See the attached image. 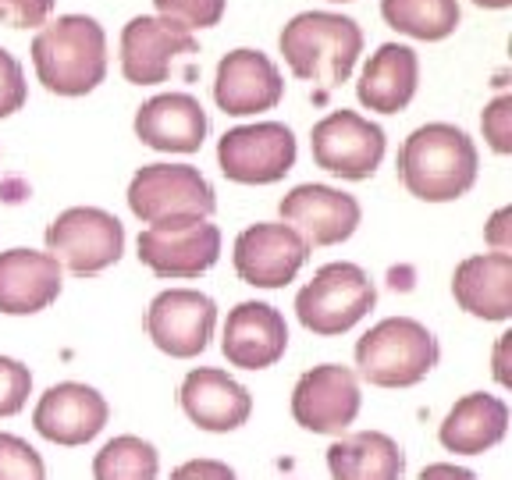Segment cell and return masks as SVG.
Instances as JSON below:
<instances>
[{
  "mask_svg": "<svg viewBox=\"0 0 512 480\" xmlns=\"http://www.w3.org/2000/svg\"><path fill=\"white\" fill-rule=\"evenodd\" d=\"M477 146L463 128L431 121L409 132L399 150V175L409 196L424 203H452L477 182Z\"/></svg>",
  "mask_w": 512,
  "mask_h": 480,
  "instance_id": "cell-1",
  "label": "cell"
},
{
  "mask_svg": "<svg viewBox=\"0 0 512 480\" xmlns=\"http://www.w3.org/2000/svg\"><path fill=\"white\" fill-rule=\"evenodd\" d=\"M32 64L50 93L86 96L107 75V36L96 18L64 15L36 32Z\"/></svg>",
  "mask_w": 512,
  "mask_h": 480,
  "instance_id": "cell-2",
  "label": "cell"
},
{
  "mask_svg": "<svg viewBox=\"0 0 512 480\" xmlns=\"http://www.w3.org/2000/svg\"><path fill=\"white\" fill-rule=\"evenodd\" d=\"M363 50L360 25L331 11H303L281 29V54L292 75L320 86H342Z\"/></svg>",
  "mask_w": 512,
  "mask_h": 480,
  "instance_id": "cell-3",
  "label": "cell"
},
{
  "mask_svg": "<svg viewBox=\"0 0 512 480\" xmlns=\"http://www.w3.org/2000/svg\"><path fill=\"white\" fill-rule=\"evenodd\" d=\"M441 360L438 338L413 317H388L356 342V377L374 388H413Z\"/></svg>",
  "mask_w": 512,
  "mask_h": 480,
  "instance_id": "cell-4",
  "label": "cell"
},
{
  "mask_svg": "<svg viewBox=\"0 0 512 480\" xmlns=\"http://www.w3.org/2000/svg\"><path fill=\"white\" fill-rule=\"evenodd\" d=\"M377 288L370 274L356 264H324L296 296L299 324L320 338L345 335L374 310Z\"/></svg>",
  "mask_w": 512,
  "mask_h": 480,
  "instance_id": "cell-5",
  "label": "cell"
},
{
  "mask_svg": "<svg viewBox=\"0 0 512 480\" xmlns=\"http://www.w3.org/2000/svg\"><path fill=\"white\" fill-rule=\"evenodd\" d=\"M128 207L146 224L207 221L214 214V185L192 164H146L128 182Z\"/></svg>",
  "mask_w": 512,
  "mask_h": 480,
  "instance_id": "cell-6",
  "label": "cell"
},
{
  "mask_svg": "<svg viewBox=\"0 0 512 480\" xmlns=\"http://www.w3.org/2000/svg\"><path fill=\"white\" fill-rule=\"evenodd\" d=\"M47 253L79 278L100 274L125 253V224L100 207H68L50 221Z\"/></svg>",
  "mask_w": 512,
  "mask_h": 480,
  "instance_id": "cell-7",
  "label": "cell"
},
{
  "mask_svg": "<svg viewBox=\"0 0 512 480\" xmlns=\"http://www.w3.org/2000/svg\"><path fill=\"white\" fill-rule=\"evenodd\" d=\"M217 164L228 182L274 185L296 164V136L281 121L228 128L217 143Z\"/></svg>",
  "mask_w": 512,
  "mask_h": 480,
  "instance_id": "cell-8",
  "label": "cell"
},
{
  "mask_svg": "<svg viewBox=\"0 0 512 480\" xmlns=\"http://www.w3.org/2000/svg\"><path fill=\"white\" fill-rule=\"evenodd\" d=\"M310 150L317 168L349 182L370 178L384 160V132L356 111H331L310 132Z\"/></svg>",
  "mask_w": 512,
  "mask_h": 480,
  "instance_id": "cell-9",
  "label": "cell"
},
{
  "mask_svg": "<svg viewBox=\"0 0 512 480\" xmlns=\"http://www.w3.org/2000/svg\"><path fill=\"white\" fill-rule=\"evenodd\" d=\"M363 395L356 370L338 363H320L306 370L292 388V416L303 431L345 434L360 416Z\"/></svg>",
  "mask_w": 512,
  "mask_h": 480,
  "instance_id": "cell-10",
  "label": "cell"
},
{
  "mask_svg": "<svg viewBox=\"0 0 512 480\" xmlns=\"http://www.w3.org/2000/svg\"><path fill=\"white\" fill-rule=\"evenodd\" d=\"M221 256V232L210 221L150 224L139 235V260L157 278H200Z\"/></svg>",
  "mask_w": 512,
  "mask_h": 480,
  "instance_id": "cell-11",
  "label": "cell"
},
{
  "mask_svg": "<svg viewBox=\"0 0 512 480\" xmlns=\"http://www.w3.org/2000/svg\"><path fill=\"white\" fill-rule=\"evenodd\" d=\"M217 328V306L196 288H168L146 310V331L160 352L175 360H192L207 352Z\"/></svg>",
  "mask_w": 512,
  "mask_h": 480,
  "instance_id": "cell-12",
  "label": "cell"
},
{
  "mask_svg": "<svg viewBox=\"0 0 512 480\" xmlns=\"http://www.w3.org/2000/svg\"><path fill=\"white\" fill-rule=\"evenodd\" d=\"M310 246L299 239L285 221H260L249 224L246 232L235 239V271L253 288H281L296 281L303 271Z\"/></svg>",
  "mask_w": 512,
  "mask_h": 480,
  "instance_id": "cell-13",
  "label": "cell"
},
{
  "mask_svg": "<svg viewBox=\"0 0 512 480\" xmlns=\"http://www.w3.org/2000/svg\"><path fill=\"white\" fill-rule=\"evenodd\" d=\"M111 420V406L96 388L82 381H61L40 395L32 409V427L36 434L54 445L79 448L89 445Z\"/></svg>",
  "mask_w": 512,
  "mask_h": 480,
  "instance_id": "cell-14",
  "label": "cell"
},
{
  "mask_svg": "<svg viewBox=\"0 0 512 480\" xmlns=\"http://www.w3.org/2000/svg\"><path fill=\"white\" fill-rule=\"evenodd\" d=\"M360 203L349 192L331 185H296L281 200V221L306 242V246H338L360 228Z\"/></svg>",
  "mask_w": 512,
  "mask_h": 480,
  "instance_id": "cell-15",
  "label": "cell"
},
{
  "mask_svg": "<svg viewBox=\"0 0 512 480\" xmlns=\"http://www.w3.org/2000/svg\"><path fill=\"white\" fill-rule=\"evenodd\" d=\"M178 54H196V36L168 18L139 15L121 32V72L132 86L164 82Z\"/></svg>",
  "mask_w": 512,
  "mask_h": 480,
  "instance_id": "cell-16",
  "label": "cell"
},
{
  "mask_svg": "<svg viewBox=\"0 0 512 480\" xmlns=\"http://www.w3.org/2000/svg\"><path fill=\"white\" fill-rule=\"evenodd\" d=\"M281 96H285V79L267 54L242 47L221 57L214 79V100L224 114L246 118V114L271 111V107H278Z\"/></svg>",
  "mask_w": 512,
  "mask_h": 480,
  "instance_id": "cell-17",
  "label": "cell"
},
{
  "mask_svg": "<svg viewBox=\"0 0 512 480\" xmlns=\"http://www.w3.org/2000/svg\"><path fill=\"white\" fill-rule=\"evenodd\" d=\"M178 406L200 431L228 434L249 424L253 416V395L217 367H196L185 374L178 388Z\"/></svg>",
  "mask_w": 512,
  "mask_h": 480,
  "instance_id": "cell-18",
  "label": "cell"
},
{
  "mask_svg": "<svg viewBox=\"0 0 512 480\" xmlns=\"http://www.w3.org/2000/svg\"><path fill=\"white\" fill-rule=\"evenodd\" d=\"M288 324L271 303H239L224 320L221 352L239 370H267L285 356Z\"/></svg>",
  "mask_w": 512,
  "mask_h": 480,
  "instance_id": "cell-19",
  "label": "cell"
},
{
  "mask_svg": "<svg viewBox=\"0 0 512 480\" xmlns=\"http://www.w3.org/2000/svg\"><path fill=\"white\" fill-rule=\"evenodd\" d=\"M207 132V111L189 93H160L136 111L139 143L160 153H196Z\"/></svg>",
  "mask_w": 512,
  "mask_h": 480,
  "instance_id": "cell-20",
  "label": "cell"
},
{
  "mask_svg": "<svg viewBox=\"0 0 512 480\" xmlns=\"http://www.w3.org/2000/svg\"><path fill=\"white\" fill-rule=\"evenodd\" d=\"M61 264L36 249H8L0 253V313L29 317L61 296Z\"/></svg>",
  "mask_w": 512,
  "mask_h": 480,
  "instance_id": "cell-21",
  "label": "cell"
},
{
  "mask_svg": "<svg viewBox=\"0 0 512 480\" xmlns=\"http://www.w3.org/2000/svg\"><path fill=\"white\" fill-rule=\"evenodd\" d=\"M509 434V406L488 392H470L448 409L438 427V441L456 456H484Z\"/></svg>",
  "mask_w": 512,
  "mask_h": 480,
  "instance_id": "cell-22",
  "label": "cell"
},
{
  "mask_svg": "<svg viewBox=\"0 0 512 480\" xmlns=\"http://www.w3.org/2000/svg\"><path fill=\"white\" fill-rule=\"evenodd\" d=\"M452 296L459 310L480 320H509L512 317V256L509 253H480L470 256L452 274Z\"/></svg>",
  "mask_w": 512,
  "mask_h": 480,
  "instance_id": "cell-23",
  "label": "cell"
},
{
  "mask_svg": "<svg viewBox=\"0 0 512 480\" xmlns=\"http://www.w3.org/2000/svg\"><path fill=\"white\" fill-rule=\"evenodd\" d=\"M416 82H420V61L416 50L402 47V43H384L374 57L367 61L360 75V104L377 114H399L409 107L416 96Z\"/></svg>",
  "mask_w": 512,
  "mask_h": 480,
  "instance_id": "cell-24",
  "label": "cell"
},
{
  "mask_svg": "<svg viewBox=\"0 0 512 480\" xmlns=\"http://www.w3.org/2000/svg\"><path fill=\"white\" fill-rule=\"evenodd\" d=\"M331 480H402L406 452L384 431H356L328 448Z\"/></svg>",
  "mask_w": 512,
  "mask_h": 480,
  "instance_id": "cell-25",
  "label": "cell"
},
{
  "mask_svg": "<svg viewBox=\"0 0 512 480\" xmlns=\"http://www.w3.org/2000/svg\"><path fill=\"white\" fill-rule=\"evenodd\" d=\"M384 22L413 40H445L459 25L456 0H381Z\"/></svg>",
  "mask_w": 512,
  "mask_h": 480,
  "instance_id": "cell-26",
  "label": "cell"
},
{
  "mask_svg": "<svg viewBox=\"0 0 512 480\" xmlns=\"http://www.w3.org/2000/svg\"><path fill=\"white\" fill-rule=\"evenodd\" d=\"M160 456L150 441L136 434L111 438L93 459V480H157Z\"/></svg>",
  "mask_w": 512,
  "mask_h": 480,
  "instance_id": "cell-27",
  "label": "cell"
},
{
  "mask_svg": "<svg viewBox=\"0 0 512 480\" xmlns=\"http://www.w3.org/2000/svg\"><path fill=\"white\" fill-rule=\"evenodd\" d=\"M0 480H47V463L25 438L0 431Z\"/></svg>",
  "mask_w": 512,
  "mask_h": 480,
  "instance_id": "cell-28",
  "label": "cell"
},
{
  "mask_svg": "<svg viewBox=\"0 0 512 480\" xmlns=\"http://www.w3.org/2000/svg\"><path fill=\"white\" fill-rule=\"evenodd\" d=\"M160 11V18L182 25V29H210L221 22L224 4L228 0H153Z\"/></svg>",
  "mask_w": 512,
  "mask_h": 480,
  "instance_id": "cell-29",
  "label": "cell"
},
{
  "mask_svg": "<svg viewBox=\"0 0 512 480\" xmlns=\"http://www.w3.org/2000/svg\"><path fill=\"white\" fill-rule=\"evenodd\" d=\"M32 395V370L25 363L0 356V416H18Z\"/></svg>",
  "mask_w": 512,
  "mask_h": 480,
  "instance_id": "cell-30",
  "label": "cell"
},
{
  "mask_svg": "<svg viewBox=\"0 0 512 480\" xmlns=\"http://www.w3.org/2000/svg\"><path fill=\"white\" fill-rule=\"evenodd\" d=\"M480 128H484V139L495 153H512V96H495L484 114H480Z\"/></svg>",
  "mask_w": 512,
  "mask_h": 480,
  "instance_id": "cell-31",
  "label": "cell"
},
{
  "mask_svg": "<svg viewBox=\"0 0 512 480\" xmlns=\"http://www.w3.org/2000/svg\"><path fill=\"white\" fill-rule=\"evenodd\" d=\"M25 96H29V89H25L22 64L15 61V54L0 47V118H11L15 111H22Z\"/></svg>",
  "mask_w": 512,
  "mask_h": 480,
  "instance_id": "cell-32",
  "label": "cell"
},
{
  "mask_svg": "<svg viewBox=\"0 0 512 480\" xmlns=\"http://www.w3.org/2000/svg\"><path fill=\"white\" fill-rule=\"evenodd\" d=\"M54 11V0H0V22L11 29H36Z\"/></svg>",
  "mask_w": 512,
  "mask_h": 480,
  "instance_id": "cell-33",
  "label": "cell"
},
{
  "mask_svg": "<svg viewBox=\"0 0 512 480\" xmlns=\"http://www.w3.org/2000/svg\"><path fill=\"white\" fill-rule=\"evenodd\" d=\"M171 480H239V477L221 459H189V463H182L171 473Z\"/></svg>",
  "mask_w": 512,
  "mask_h": 480,
  "instance_id": "cell-34",
  "label": "cell"
},
{
  "mask_svg": "<svg viewBox=\"0 0 512 480\" xmlns=\"http://www.w3.org/2000/svg\"><path fill=\"white\" fill-rule=\"evenodd\" d=\"M484 239L495 253H509L512 249V207H502L491 214L488 228H484Z\"/></svg>",
  "mask_w": 512,
  "mask_h": 480,
  "instance_id": "cell-35",
  "label": "cell"
},
{
  "mask_svg": "<svg viewBox=\"0 0 512 480\" xmlns=\"http://www.w3.org/2000/svg\"><path fill=\"white\" fill-rule=\"evenodd\" d=\"M416 480H477V473L463 470V466H456V463H431V466H424V473Z\"/></svg>",
  "mask_w": 512,
  "mask_h": 480,
  "instance_id": "cell-36",
  "label": "cell"
},
{
  "mask_svg": "<svg viewBox=\"0 0 512 480\" xmlns=\"http://www.w3.org/2000/svg\"><path fill=\"white\" fill-rule=\"evenodd\" d=\"M509 349H512V335L505 331L502 338H498V345H495V381L502 384V388H509L512 384V363H509Z\"/></svg>",
  "mask_w": 512,
  "mask_h": 480,
  "instance_id": "cell-37",
  "label": "cell"
},
{
  "mask_svg": "<svg viewBox=\"0 0 512 480\" xmlns=\"http://www.w3.org/2000/svg\"><path fill=\"white\" fill-rule=\"evenodd\" d=\"M477 8H491V11H502V8H509L512 0H473Z\"/></svg>",
  "mask_w": 512,
  "mask_h": 480,
  "instance_id": "cell-38",
  "label": "cell"
},
{
  "mask_svg": "<svg viewBox=\"0 0 512 480\" xmlns=\"http://www.w3.org/2000/svg\"><path fill=\"white\" fill-rule=\"evenodd\" d=\"M335 4H345V0H335Z\"/></svg>",
  "mask_w": 512,
  "mask_h": 480,
  "instance_id": "cell-39",
  "label": "cell"
}]
</instances>
